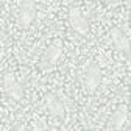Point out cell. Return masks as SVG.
<instances>
[{
	"label": "cell",
	"mask_w": 131,
	"mask_h": 131,
	"mask_svg": "<svg viewBox=\"0 0 131 131\" xmlns=\"http://www.w3.org/2000/svg\"><path fill=\"white\" fill-rule=\"evenodd\" d=\"M81 83H83V88L88 92L95 91L102 83V69L98 67L97 64L88 66L84 73H83V78H81Z\"/></svg>",
	"instance_id": "1"
},
{
	"label": "cell",
	"mask_w": 131,
	"mask_h": 131,
	"mask_svg": "<svg viewBox=\"0 0 131 131\" xmlns=\"http://www.w3.org/2000/svg\"><path fill=\"white\" fill-rule=\"evenodd\" d=\"M69 24L73 28V31H77L80 36H88L89 35V22L86 19V16L77 6H72L69 9Z\"/></svg>",
	"instance_id": "2"
},
{
	"label": "cell",
	"mask_w": 131,
	"mask_h": 131,
	"mask_svg": "<svg viewBox=\"0 0 131 131\" xmlns=\"http://www.w3.org/2000/svg\"><path fill=\"white\" fill-rule=\"evenodd\" d=\"M2 91L13 100H20L22 95H24V91H22V86L16 77L13 73H5L2 77Z\"/></svg>",
	"instance_id": "3"
},
{
	"label": "cell",
	"mask_w": 131,
	"mask_h": 131,
	"mask_svg": "<svg viewBox=\"0 0 131 131\" xmlns=\"http://www.w3.org/2000/svg\"><path fill=\"white\" fill-rule=\"evenodd\" d=\"M36 17V6L33 2H20L19 5V24L22 27H30Z\"/></svg>",
	"instance_id": "4"
},
{
	"label": "cell",
	"mask_w": 131,
	"mask_h": 131,
	"mask_svg": "<svg viewBox=\"0 0 131 131\" xmlns=\"http://www.w3.org/2000/svg\"><path fill=\"white\" fill-rule=\"evenodd\" d=\"M45 108H47V112L53 117H61L66 114V106L64 103L59 100V98L53 94V92H48L45 95Z\"/></svg>",
	"instance_id": "5"
},
{
	"label": "cell",
	"mask_w": 131,
	"mask_h": 131,
	"mask_svg": "<svg viewBox=\"0 0 131 131\" xmlns=\"http://www.w3.org/2000/svg\"><path fill=\"white\" fill-rule=\"evenodd\" d=\"M126 122H128V108L125 105H120L116 109V112L111 116L109 123H108L109 128H106V129H123Z\"/></svg>",
	"instance_id": "6"
},
{
	"label": "cell",
	"mask_w": 131,
	"mask_h": 131,
	"mask_svg": "<svg viewBox=\"0 0 131 131\" xmlns=\"http://www.w3.org/2000/svg\"><path fill=\"white\" fill-rule=\"evenodd\" d=\"M111 39H112L114 47H116L117 52L125 53V55L129 53V39L123 35V31L119 27H114L111 30Z\"/></svg>",
	"instance_id": "7"
},
{
	"label": "cell",
	"mask_w": 131,
	"mask_h": 131,
	"mask_svg": "<svg viewBox=\"0 0 131 131\" xmlns=\"http://www.w3.org/2000/svg\"><path fill=\"white\" fill-rule=\"evenodd\" d=\"M61 53H62V44H61V41L59 39H56L53 44H50L47 47V50L44 52V56H42V64H55L58 59H59V56H61Z\"/></svg>",
	"instance_id": "8"
}]
</instances>
